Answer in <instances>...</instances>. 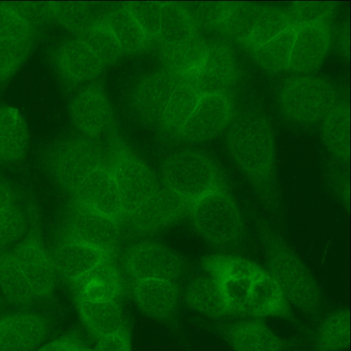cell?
I'll use <instances>...</instances> for the list:
<instances>
[{
	"label": "cell",
	"mask_w": 351,
	"mask_h": 351,
	"mask_svg": "<svg viewBox=\"0 0 351 351\" xmlns=\"http://www.w3.org/2000/svg\"><path fill=\"white\" fill-rule=\"evenodd\" d=\"M0 308H1V300H0Z\"/></svg>",
	"instance_id": "53"
},
{
	"label": "cell",
	"mask_w": 351,
	"mask_h": 351,
	"mask_svg": "<svg viewBox=\"0 0 351 351\" xmlns=\"http://www.w3.org/2000/svg\"><path fill=\"white\" fill-rule=\"evenodd\" d=\"M55 62L60 75L71 83L91 80L99 75L105 68L79 37L66 41L59 47Z\"/></svg>",
	"instance_id": "21"
},
{
	"label": "cell",
	"mask_w": 351,
	"mask_h": 351,
	"mask_svg": "<svg viewBox=\"0 0 351 351\" xmlns=\"http://www.w3.org/2000/svg\"><path fill=\"white\" fill-rule=\"evenodd\" d=\"M207 45L208 41L200 36L178 44L161 45L164 69L179 78L193 75L204 60Z\"/></svg>",
	"instance_id": "27"
},
{
	"label": "cell",
	"mask_w": 351,
	"mask_h": 351,
	"mask_svg": "<svg viewBox=\"0 0 351 351\" xmlns=\"http://www.w3.org/2000/svg\"><path fill=\"white\" fill-rule=\"evenodd\" d=\"M191 204L162 185L129 215L134 227L139 231L152 232L169 226L189 213Z\"/></svg>",
	"instance_id": "15"
},
{
	"label": "cell",
	"mask_w": 351,
	"mask_h": 351,
	"mask_svg": "<svg viewBox=\"0 0 351 351\" xmlns=\"http://www.w3.org/2000/svg\"><path fill=\"white\" fill-rule=\"evenodd\" d=\"M117 184L124 215L138 209L159 186L153 171L134 155L121 154L110 169Z\"/></svg>",
	"instance_id": "8"
},
{
	"label": "cell",
	"mask_w": 351,
	"mask_h": 351,
	"mask_svg": "<svg viewBox=\"0 0 351 351\" xmlns=\"http://www.w3.org/2000/svg\"><path fill=\"white\" fill-rule=\"evenodd\" d=\"M0 289L16 306H32L40 301L11 252L0 254Z\"/></svg>",
	"instance_id": "32"
},
{
	"label": "cell",
	"mask_w": 351,
	"mask_h": 351,
	"mask_svg": "<svg viewBox=\"0 0 351 351\" xmlns=\"http://www.w3.org/2000/svg\"><path fill=\"white\" fill-rule=\"evenodd\" d=\"M265 7L252 2H232L217 30L243 46Z\"/></svg>",
	"instance_id": "35"
},
{
	"label": "cell",
	"mask_w": 351,
	"mask_h": 351,
	"mask_svg": "<svg viewBox=\"0 0 351 351\" xmlns=\"http://www.w3.org/2000/svg\"><path fill=\"white\" fill-rule=\"evenodd\" d=\"M268 270L291 306L308 314L318 311L320 292L312 274L296 253L269 225L258 223Z\"/></svg>",
	"instance_id": "2"
},
{
	"label": "cell",
	"mask_w": 351,
	"mask_h": 351,
	"mask_svg": "<svg viewBox=\"0 0 351 351\" xmlns=\"http://www.w3.org/2000/svg\"><path fill=\"white\" fill-rule=\"evenodd\" d=\"M189 215L196 232L213 245L230 247L238 244L243 237L242 215L228 186L196 200Z\"/></svg>",
	"instance_id": "4"
},
{
	"label": "cell",
	"mask_w": 351,
	"mask_h": 351,
	"mask_svg": "<svg viewBox=\"0 0 351 351\" xmlns=\"http://www.w3.org/2000/svg\"><path fill=\"white\" fill-rule=\"evenodd\" d=\"M232 163L270 208L278 202L277 160L273 129L267 119L248 114L235 120L225 140Z\"/></svg>",
	"instance_id": "1"
},
{
	"label": "cell",
	"mask_w": 351,
	"mask_h": 351,
	"mask_svg": "<svg viewBox=\"0 0 351 351\" xmlns=\"http://www.w3.org/2000/svg\"><path fill=\"white\" fill-rule=\"evenodd\" d=\"M350 313L340 310L330 315L319 327L315 335L317 351H341L350 344Z\"/></svg>",
	"instance_id": "40"
},
{
	"label": "cell",
	"mask_w": 351,
	"mask_h": 351,
	"mask_svg": "<svg viewBox=\"0 0 351 351\" xmlns=\"http://www.w3.org/2000/svg\"><path fill=\"white\" fill-rule=\"evenodd\" d=\"M233 351H281L283 340L259 319L241 320L222 328Z\"/></svg>",
	"instance_id": "23"
},
{
	"label": "cell",
	"mask_w": 351,
	"mask_h": 351,
	"mask_svg": "<svg viewBox=\"0 0 351 351\" xmlns=\"http://www.w3.org/2000/svg\"><path fill=\"white\" fill-rule=\"evenodd\" d=\"M49 255L55 272L69 282L109 257L99 249L65 239Z\"/></svg>",
	"instance_id": "24"
},
{
	"label": "cell",
	"mask_w": 351,
	"mask_h": 351,
	"mask_svg": "<svg viewBox=\"0 0 351 351\" xmlns=\"http://www.w3.org/2000/svg\"><path fill=\"white\" fill-rule=\"evenodd\" d=\"M335 173L332 182L335 192L345 204H348V205L350 199L349 182L343 173L335 171Z\"/></svg>",
	"instance_id": "48"
},
{
	"label": "cell",
	"mask_w": 351,
	"mask_h": 351,
	"mask_svg": "<svg viewBox=\"0 0 351 351\" xmlns=\"http://www.w3.org/2000/svg\"><path fill=\"white\" fill-rule=\"evenodd\" d=\"M119 234V221L75 202L64 239L92 246L110 256L118 244Z\"/></svg>",
	"instance_id": "10"
},
{
	"label": "cell",
	"mask_w": 351,
	"mask_h": 351,
	"mask_svg": "<svg viewBox=\"0 0 351 351\" xmlns=\"http://www.w3.org/2000/svg\"><path fill=\"white\" fill-rule=\"evenodd\" d=\"M33 40L30 22L16 7L0 3V40Z\"/></svg>",
	"instance_id": "43"
},
{
	"label": "cell",
	"mask_w": 351,
	"mask_h": 351,
	"mask_svg": "<svg viewBox=\"0 0 351 351\" xmlns=\"http://www.w3.org/2000/svg\"><path fill=\"white\" fill-rule=\"evenodd\" d=\"M291 28L293 27L285 8L265 6L243 47L252 53L263 45Z\"/></svg>",
	"instance_id": "37"
},
{
	"label": "cell",
	"mask_w": 351,
	"mask_h": 351,
	"mask_svg": "<svg viewBox=\"0 0 351 351\" xmlns=\"http://www.w3.org/2000/svg\"><path fill=\"white\" fill-rule=\"evenodd\" d=\"M77 303L84 323L99 339L123 329V315L118 300H79Z\"/></svg>",
	"instance_id": "30"
},
{
	"label": "cell",
	"mask_w": 351,
	"mask_h": 351,
	"mask_svg": "<svg viewBox=\"0 0 351 351\" xmlns=\"http://www.w3.org/2000/svg\"><path fill=\"white\" fill-rule=\"evenodd\" d=\"M295 29L291 28L272 38L250 53L263 70L278 73L288 69Z\"/></svg>",
	"instance_id": "36"
},
{
	"label": "cell",
	"mask_w": 351,
	"mask_h": 351,
	"mask_svg": "<svg viewBox=\"0 0 351 351\" xmlns=\"http://www.w3.org/2000/svg\"><path fill=\"white\" fill-rule=\"evenodd\" d=\"M331 38L328 22H315L295 29L287 71L308 73L317 69L328 53Z\"/></svg>",
	"instance_id": "16"
},
{
	"label": "cell",
	"mask_w": 351,
	"mask_h": 351,
	"mask_svg": "<svg viewBox=\"0 0 351 351\" xmlns=\"http://www.w3.org/2000/svg\"><path fill=\"white\" fill-rule=\"evenodd\" d=\"M323 143L339 162L350 160V108L346 101H337L322 120Z\"/></svg>",
	"instance_id": "28"
},
{
	"label": "cell",
	"mask_w": 351,
	"mask_h": 351,
	"mask_svg": "<svg viewBox=\"0 0 351 351\" xmlns=\"http://www.w3.org/2000/svg\"><path fill=\"white\" fill-rule=\"evenodd\" d=\"M124 6L150 39L158 38L160 28L162 3L133 1L126 3Z\"/></svg>",
	"instance_id": "45"
},
{
	"label": "cell",
	"mask_w": 351,
	"mask_h": 351,
	"mask_svg": "<svg viewBox=\"0 0 351 351\" xmlns=\"http://www.w3.org/2000/svg\"><path fill=\"white\" fill-rule=\"evenodd\" d=\"M236 58L230 45L223 40L208 42L204 60L193 75L187 77L201 95L226 93L236 82Z\"/></svg>",
	"instance_id": "12"
},
{
	"label": "cell",
	"mask_w": 351,
	"mask_h": 351,
	"mask_svg": "<svg viewBox=\"0 0 351 351\" xmlns=\"http://www.w3.org/2000/svg\"><path fill=\"white\" fill-rule=\"evenodd\" d=\"M11 253L38 299L49 297L54 289L56 272L43 246L36 241L28 240Z\"/></svg>",
	"instance_id": "19"
},
{
	"label": "cell",
	"mask_w": 351,
	"mask_h": 351,
	"mask_svg": "<svg viewBox=\"0 0 351 351\" xmlns=\"http://www.w3.org/2000/svg\"><path fill=\"white\" fill-rule=\"evenodd\" d=\"M95 351H131L128 333L122 329L99 339Z\"/></svg>",
	"instance_id": "47"
},
{
	"label": "cell",
	"mask_w": 351,
	"mask_h": 351,
	"mask_svg": "<svg viewBox=\"0 0 351 351\" xmlns=\"http://www.w3.org/2000/svg\"><path fill=\"white\" fill-rule=\"evenodd\" d=\"M77 346L64 340H57L49 342L36 351H76Z\"/></svg>",
	"instance_id": "49"
},
{
	"label": "cell",
	"mask_w": 351,
	"mask_h": 351,
	"mask_svg": "<svg viewBox=\"0 0 351 351\" xmlns=\"http://www.w3.org/2000/svg\"><path fill=\"white\" fill-rule=\"evenodd\" d=\"M104 153L95 138L84 136L66 140L52 153L51 165L62 186L75 193L84 178L104 166Z\"/></svg>",
	"instance_id": "7"
},
{
	"label": "cell",
	"mask_w": 351,
	"mask_h": 351,
	"mask_svg": "<svg viewBox=\"0 0 351 351\" xmlns=\"http://www.w3.org/2000/svg\"><path fill=\"white\" fill-rule=\"evenodd\" d=\"M102 19L117 37L123 54L138 53L147 47L150 38L124 5L109 11Z\"/></svg>",
	"instance_id": "33"
},
{
	"label": "cell",
	"mask_w": 351,
	"mask_h": 351,
	"mask_svg": "<svg viewBox=\"0 0 351 351\" xmlns=\"http://www.w3.org/2000/svg\"><path fill=\"white\" fill-rule=\"evenodd\" d=\"M33 40H0V82L10 80L30 53Z\"/></svg>",
	"instance_id": "41"
},
{
	"label": "cell",
	"mask_w": 351,
	"mask_h": 351,
	"mask_svg": "<svg viewBox=\"0 0 351 351\" xmlns=\"http://www.w3.org/2000/svg\"><path fill=\"white\" fill-rule=\"evenodd\" d=\"M281 111L300 123L322 121L337 102L332 84L322 77L304 75L290 78L280 88L278 97Z\"/></svg>",
	"instance_id": "5"
},
{
	"label": "cell",
	"mask_w": 351,
	"mask_h": 351,
	"mask_svg": "<svg viewBox=\"0 0 351 351\" xmlns=\"http://www.w3.org/2000/svg\"><path fill=\"white\" fill-rule=\"evenodd\" d=\"M232 2H190L180 5L184 9L195 25L202 27L216 29L224 19Z\"/></svg>",
	"instance_id": "44"
},
{
	"label": "cell",
	"mask_w": 351,
	"mask_h": 351,
	"mask_svg": "<svg viewBox=\"0 0 351 351\" xmlns=\"http://www.w3.org/2000/svg\"><path fill=\"white\" fill-rule=\"evenodd\" d=\"M12 202V193L10 188L0 182V210Z\"/></svg>",
	"instance_id": "50"
},
{
	"label": "cell",
	"mask_w": 351,
	"mask_h": 351,
	"mask_svg": "<svg viewBox=\"0 0 351 351\" xmlns=\"http://www.w3.org/2000/svg\"><path fill=\"white\" fill-rule=\"evenodd\" d=\"M28 144V129L21 113L12 106H0V158L6 161L21 160Z\"/></svg>",
	"instance_id": "29"
},
{
	"label": "cell",
	"mask_w": 351,
	"mask_h": 351,
	"mask_svg": "<svg viewBox=\"0 0 351 351\" xmlns=\"http://www.w3.org/2000/svg\"><path fill=\"white\" fill-rule=\"evenodd\" d=\"M25 227V218L21 208L13 202L0 210V247L18 240Z\"/></svg>",
	"instance_id": "46"
},
{
	"label": "cell",
	"mask_w": 351,
	"mask_h": 351,
	"mask_svg": "<svg viewBox=\"0 0 351 351\" xmlns=\"http://www.w3.org/2000/svg\"><path fill=\"white\" fill-rule=\"evenodd\" d=\"M180 78L163 69L152 72L136 87L132 109L138 119L145 126L159 128L171 95Z\"/></svg>",
	"instance_id": "13"
},
{
	"label": "cell",
	"mask_w": 351,
	"mask_h": 351,
	"mask_svg": "<svg viewBox=\"0 0 351 351\" xmlns=\"http://www.w3.org/2000/svg\"><path fill=\"white\" fill-rule=\"evenodd\" d=\"M48 15L67 30L80 35L96 19L93 5L86 2H51L47 6Z\"/></svg>",
	"instance_id": "38"
},
{
	"label": "cell",
	"mask_w": 351,
	"mask_h": 351,
	"mask_svg": "<svg viewBox=\"0 0 351 351\" xmlns=\"http://www.w3.org/2000/svg\"><path fill=\"white\" fill-rule=\"evenodd\" d=\"M73 195L75 202L119 222L125 215L117 184L105 166L90 173Z\"/></svg>",
	"instance_id": "17"
},
{
	"label": "cell",
	"mask_w": 351,
	"mask_h": 351,
	"mask_svg": "<svg viewBox=\"0 0 351 351\" xmlns=\"http://www.w3.org/2000/svg\"><path fill=\"white\" fill-rule=\"evenodd\" d=\"M339 46L341 53L345 56L349 55V29L344 28L339 34Z\"/></svg>",
	"instance_id": "51"
},
{
	"label": "cell",
	"mask_w": 351,
	"mask_h": 351,
	"mask_svg": "<svg viewBox=\"0 0 351 351\" xmlns=\"http://www.w3.org/2000/svg\"><path fill=\"white\" fill-rule=\"evenodd\" d=\"M134 297L138 306L149 317L163 320L172 315L178 304L174 281L143 279L136 280Z\"/></svg>",
	"instance_id": "25"
},
{
	"label": "cell",
	"mask_w": 351,
	"mask_h": 351,
	"mask_svg": "<svg viewBox=\"0 0 351 351\" xmlns=\"http://www.w3.org/2000/svg\"><path fill=\"white\" fill-rule=\"evenodd\" d=\"M201 96L191 80L180 78L169 100L159 129L180 138L183 128Z\"/></svg>",
	"instance_id": "26"
},
{
	"label": "cell",
	"mask_w": 351,
	"mask_h": 351,
	"mask_svg": "<svg viewBox=\"0 0 351 351\" xmlns=\"http://www.w3.org/2000/svg\"><path fill=\"white\" fill-rule=\"evenodd\" d=\"M246 316L255 319L293 318L291 306L276 282L262 267L255 276L248 299Z\"/></svg>",
	"instance_id": "22"
},
{
	"label": "cell",
	"mask_w": 351,
	"mask_h": 351,
	"mask_svg": "<svg viewBox=\"0 0 351 351\" xmlns=\"http://www.w3.org/2000/svg\"><path fill=\"white\" fill-rule=\"evenodd\" d=\"M335 5L329 1L294 2L286 8L294 29L315 22H328Z\"/></svg>",
	"instance_id": "42"
},
{
	"label": "cell",
	"mask_w": 351,
	"mask_h": 351,
	"mask_svg": "<svg viewBox=\"0 0 351 351\" xmlns=\"http://www.w3.org/2000/svg\"><path fill=\"white\" fill-rule=\"evenodd\" d=\"M69 115L74 126L86 137L97 138L112 125V113L104 89L90 85L71 102Z\"/></svg>",
	"instance_id": "14"
},
{
	"label": "cell",
	"mask_w": 351,
	"mask_h": 351,
	"mask_svg": "<svg viewBox=\"0 0 351 351\" xmlns=\"http://www.w3.org/2000/svg\"><path fill=\"white\" fill-rule=\"evenodd\" d=\"M77 301L118 300L122 291V280L109 257L70 281Z\"/></svg>",
	"instance_id": "20"
},
{
	"label": "cell",
	"mask_w": 351,
	"mask_h": 351,
	"mask_svg": "<svg viewBox=\"0 0 351 351\" xmlns=\"http://www.w3.org/2000/svg\"><path fill=\"white\" fill-rule=\"evenodd\" d=\"M76 351H90V350H89L88 349L81 348L78 347Z\"/></svg>",
	"instance_id": "52"
},
{
	"label": "cell",
	"mask_w": 351,
	"mask_h": 351,
	"mask_svg": "<svg viewBox=\"0 0 351 351\" xmlns=\"http://www.w3.org/2000/svg\"><path fill=\"white\" fill-rule=\"evenodd\" d=\"M78 37L87 45L104 66L114 64L123 55L119 40L102 19L89 26Z\"/></svg>",
	"instance_id": "39"
},
{
	"label": "cell",
	"mask_w": 351,
	"mask_h": 351,
	"mask_svg": "<svg viewBox=\"0 0 351 351\" xmlns=\"http://www.w3.org/2000/svg\"><path fill=\"white\" fill-rule=\"evenodd\" d=\"M234 113V103L228 93L202 95L183 128L180 138L195 143L210 140L231 124Z\"/></svg>",
	"instance_id": "9"
},
{
	"label": "cell",
	"mask_w": 351,
	"mask_h": 351,
	"mask_svg": "<svg viewBox=\"0 0 351 351\" xmlns=\"http://www.w3.org/2000/svg\"><path fill=\"white\" fill-rule=\"evenodd\" d=\"M199 29L178 3H162L158 39L161 45L183 43L199 36Z\"/></svg>",
	"instance_id": "34"
},
{
	"label": "cell",
	"mask_w": 351,
	"mask_h": 351,
	"mask_svg": "<svg viewBox=\"0 0 351 351\" xmlns=\"http://www.w3.org/2000/svg\"><path fill=\"white\" fill-rule=\"evenodd\" d=\"M125 267L136 280L158 279L174 281L180 274L182 261L173 250L152 241L133 246L125 258Z\"/></svg>",
	"instance_id": "11"
},
{
	"label": "cell",
	"mask_w": 351,
	"mask_h": 351,
	"mask_svg": "<svg viewBox=\"0 0 351 351\" xmlns=\"http://www.w3.org/2000/svg\"><path fill=\"white\" fill-rule=\"evenodd\" d=\"M49 324L34 313H15L0 318V351H34L46 339Z\"/></svg>",
	"instance_id": "18"
},
{
	"label": "cell",
	"mask_w": 351,
	"mask_h": 351,
	"mask_svg": "<svg viewBox=\"0 0 351 351\" xmlns=\"http://www.w3.org/2000/svg\"><path fill=\"white\" fill-rule=\"evenodd\" d=\"M163 185L193 204L205 195L227 187L223 171L206 154L182 150L168 156L162 167Z\"/></svg>",
	"instance_id": "3"
},
{
	"label": "cell",
	"mask_w": 351,
	"mask_h": 351,
	"mask_svg": "<svg viewBox=\"0 0 351 351\" xmlns=\"http://www.w3.org/2000/svg\"><path fill=\"white\" fill-rule=\"evenodd\" d=\"M186 300L193 309L210 318L219 319L230 315L219 285L208 275L199 276L189 284Z\"/></svg>",
	"instance_id": "31"
},
{
	"label": "cell",
	"mask_w": 351,
	"mask_h": 351,
	"mask_svg": "<svg viewBox=\"0 0 351 351\" xmlns=\"http://www.w3.org/2000/svg\"><path fill=\"white\" fill-rule=\"evenodd\" d=\"M208 276L219 285L230 314L246 316L253 280L261 268L245 258L230 254H215L204 261Z\"/></svg>",
	"instance_id": "6"
}]
</instances>
